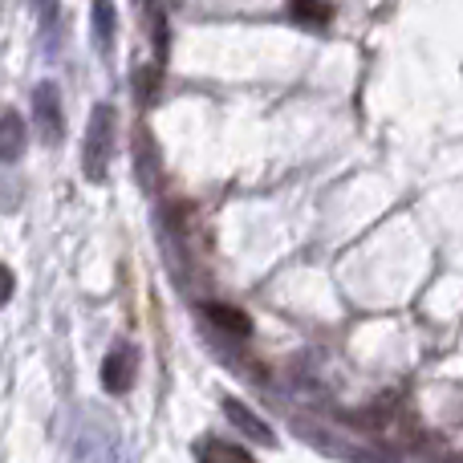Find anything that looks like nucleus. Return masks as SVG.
Here are the masks:
<instances>
[{
    "mask_svg": "<svg viewBox=\"0 0 463 463\" xmlns=\"http://www.w3.org/2000/svg\"><path fill=\"white\" fill-rule=\"evenodd\" d=\"M114 159V106H94L86 127V151H81V167H86L90 184H102Z\"/></svg>",
    "mask_w": 463,
    "mask_h": 463,
    "instance_id": "1",
    "label": "nucleus"
},
{
    "mask_svg": "<svg viewBox=\"0 0 463 463\" xmlns=\"http://www.w3.org/2000/svg\"><path fill=\"white\" fill-rule=\"evenodd\" d=\"M33 118H37V130H41V143L45 146H57L65 135V118H61V94H57L53 81H41L33 90Z\"/></svg>",
    "mask_w": 463,
    "mask_h": 463,
    "instance_id": "2",
    "label": "nucleus"
},
{
    "mask_svg": "<svg viewBox=\"0 0 463 463\" xmlns=\"http://www.w3.org/2000/svg\"><path fill=\"white\" fill-rule=\"evenodd\" d=\"M135 374H138V350L135 345H114L102 362V386L110 394H127L135 386Z\"/></svg>",
    "mask_w": 463,
    "mask_h": 463,
    "instance_id": "3",
    "label": "nucleus"
},
{
    "mask_svg": "<svg viewBox=\"0 0 463 463\" xmlns=\"http://www.w3.org/2000/svg\"><path fill=\"white\" fill-rule=\"evenodd\" d=\"M24 143H29V127L16 110H0V163L21 159Z\"/></svg>",
    "mask_w": 463,
    "mask_h": 463,
    "instance_id": "4",
    "label": "nucleus"
},
{
    "mask_svg": "<svg viewBox=\"0 0 463 463\" xmlns=\"http://www.w3.org/2000/svg\"><path fill=\"white\" fill-rule=\"evenodd\" d=\"M224 415H228L236 427H240V431L248 435V439H256V443H269V448H272V439H277V435H272V427L264 423V419H256L252 411H248L240 399H224Z\"/></svg>",
    "mask_w": 463,
    "mask_h": 463,
    "instance_id": "5",
    "label": "nucleus"
},
{
    "mask_svg": "<svg viewBox=\"0 0 463 463\" xmlns=\"http://www.w3.org/2000/svg\"><path fill=\"white\" fill-rule=\"evenodd\" d=\"M195 459L200 463H256L240 443H224V439H200L195 443Z\"/></svg>",
    "mask_w": 463,
    "mask_h": 463,
    "instance_id": "6",
    "label": "nucleus"
},
{
    "mask_svg": "<svg viewBox=\"0 0 463 463\" xmlns=\"http://www.w3.org/2000/svg\"><path fill=\"white\" fill-rule=\"evenodd\" d=\"M288 16L309 24V29H326L334 8H329V0H288Z\"/></svg>",
    "mask_w": 463,
    "mask_h": 463,
    "instance_id": "7",
    "label": "nucleus"
},
{
    "mask_svg": "<svg viewBox=\"0 0 463 463\" xmlns=\"http://www.w3.org/2000/svg\"><path fill=\"white\" fill-rule=\"evenodd\" d=\"M94 37L102 49L114 45V0H94Z\"/></svg>",
    "mask_w": 463,
    "mask_h": 463,
    "instance_id": "8",
    "label": "nucleus"
},
{
    "mask_svg": "<svg viewBox=\"0 0 463 463\" xmlns=\"http://www.w3.org/2000/svg\"><path fill=\"white\" fill-rule=\"evenodd\" d=\"M203 313H208V317L216 321V326H224L228 334H240V337H244L248 329H252V321H248V317H240V309H228V305H208V309H203Z\"/></svg>",
    "mask_w": 463,
    "mask_h": 463,
    "instance_id": "9",
    "label": "nucleus"
},
{
    "mask_svg": "<svg viewBox=\"0 0 463 463\" xmlns=\"http://www.w3.org/2000/svg\"><path fill=\"white\" fill-rule=\"evenodd\" d=\"M8 297H13V272L0 264V305H8Z\"/></svg>",
    "mask_w": 463,
    "mask_h": 463,
    "instance_id": "10",
    "label": "nucleus"
}]
</instances>
